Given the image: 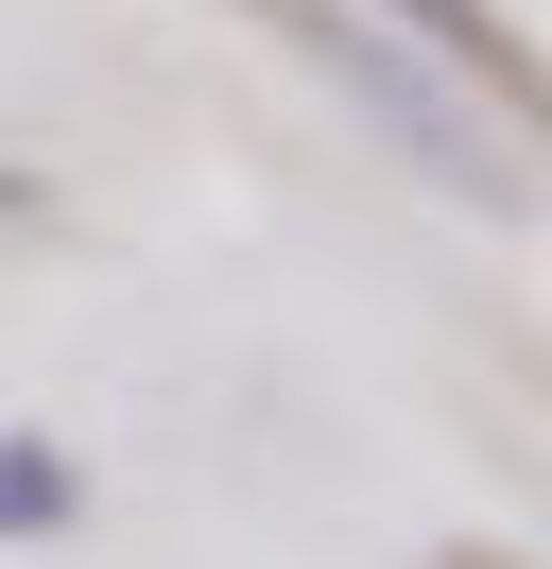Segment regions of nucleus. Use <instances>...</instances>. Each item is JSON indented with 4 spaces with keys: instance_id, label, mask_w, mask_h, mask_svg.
Returning a JSON list of instances; mask_svg holds the SVG:
<instances>
[{
    "instance_id": "nucleus-1",
    "label": "nucleus",
    "mask_w": 552,
    "mask_h": 569,
    "mask_svg": "<svg viewBox=\"0 0 552 569\" xmlns=\"http://www.w3.org/2000/svg\"><path fill=\"white\" fill-rule=\"evenodd\" d=\"M259 18H276V36H294V52H310V70H328L363 121H397V156H414L432 190H466V208H518V156L483 139V104H466L448 70H414V52L379 36L363 0H259Z\"/></svg>"
},
{
    "instance_id": "nucleus-2",
    "label": "nucleus",
    "mask_w": 552,
    "mask_h": 569,
    "mask_svg": "<svg viewBox=\"0 0 552 569\" xmlns=\"http://www.w3.org/2000/svg\"><path fill=\"white\" fill-rule=\"evenodd\" d=\"M363 18H379L397 52H432V70L501 121V139H535V36H518L501 0H363Z\"/></svg>"
},
{
    "instance_id": "nucleus-3",
    "label": "nucleus",
    "mask_w": 552,
    "mask_h": 569,
    "mask_svg": "<svg viewBox=\"0 0 552 569\" xmlns=\"http://www.w3.org/2000/svg\"><path fill=\"white\" fill-rule=\"evenodd\" d=\"M87 518V466L52 449V431H0V552H34V535Z\"/></svg>"
},
{
    "instance_id": "nucleus-4",
    "label": "nucleus",
    "mask_w": 552,
    "mask_h": 569,
    "mask_svg": "<svg viewBox=\"0 0 552 569\" xmlns=\"http://www.w3.org/2000/svg\"><path fill=\"white\" fill-rule=\"evenodd\" d=\"M18 224H34V173H0V242H18Z\"/></svg>"
},
{
    "instance_id": "nucleus-5",
    "label": "nucleus",
    "mask_w": 552,
    "mask_h": 569,
    "mask_svg": "<svg viewBox=\"0 0 552 569\" xmlns=\"http://www.w3.org/2000/svg\"><path fill=\"white\" fill-rule=\"evenodd\" d=\"M432 569H518V552H432Z\"/></svg>"
}]
</instances>
